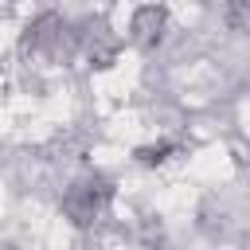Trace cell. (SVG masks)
Listing matches in <instances>:
<instances>
[{"mask_svg": "<svg viewBox=\"0 0 250 250\" xmlns=\"http://www.w3.org/2000/svg\"><path fill=\"white\" fill-rule=\"evenodd\" d=\"M109 199H113V184L105 176H82L62 191V215L74 227H90Z\"/></svg>", "mask_w": 250, "mask_h": 250, "instance_id": "obj_1", "label": "cell"}, {"mask_svg": "<svg viewBox=\"0 0 250 250\" xmlns=\"http://www.w3.org/2000/svg\"><path fill=\"white\" fill-rule=\"evenodd\" d=\"M74 43V35H70V27L55 16V12H43L35 23H27V31H23V47L27 51H47V55H59V51H66Z\"/></svg>", "mask_w": 250, "mask_h": 250, "instance_id": "obj_2", "label": "cell"}, {"mask_svg": "<svg viewBox=\"0 0 250 250\" xmlns=\"http://www.w3.org/2000/svg\"><path fill=\"white\" fill-rule=\"evenodd\" d=\"M164 23H168V12H164L160 4H145V8H137L133 20H129V39H133L137 47H156L160 35H164Z\"/></svg>", "mask_w": 250, "mask_h": 250, "instance_id": "obj_3", "label": "cell"}, {"mask_svg": "<svg viewBox=\"0 0 250 250\" xmlns=\"http://www.w3.org/2000/svg\"><path fill=\"white\" fill-rule=\"evenodd\" d=\"M74 39L86 47L90 62H98V66H105V62L113 59V51H117V39L109 35V27H105V23H86V31H78Z\"/></svg>", "mask_w": 250, "mask_h": 250, "instance_id": "obj_4", "label": "cell"}, {"mask_svg": "<svg viewBox=\"0 0 250 250\" xmlns=\"http://www.w3.org/2000/svg\"><path fill=\"white\" fill-rule=\"evenodd\" d=\"M168 152H176V145L160 141V145H145V148H137V160L152 168V164H164V160H168Z\"/></svg>", "mask_w": 250, "mask_h": 250, "instance_id": "obj_5", "label": "cell"}, {"mask_svg": "<svg viewBox=\"0 0 250 250\" xmlns=\"http://www.w3.org/2000/svg\"><path fill=\"white\" fill-rule=\"evenodd\" d=\"M242 4H246V0H230V8H227V20H230V27H242V23H246V16H242Z\"/></svg>", "mask_w": 250, "mask_h": 250, "instance_id": "obj_6", "label": "cell"}]
</instances>
